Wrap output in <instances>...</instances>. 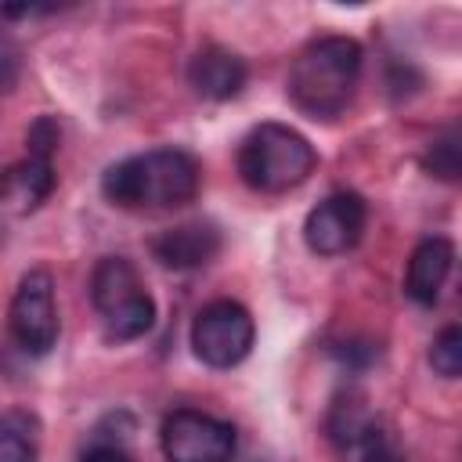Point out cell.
I'll return each mask as SVG.
<instances>
[{"label": "cell", "mask_w": 462, "mask_h": 462, "mask_svg": "<svg viewBox=\"0 0 462 462\" xmlns=\"http://www.w3.org/2000/svg\"><path fill=\"white\" fill-rule=\"evenodd\" d=\"M159 444L166 462H231L235 458V426L195 411V408H177L162 419Z\"/></svg>", "instance_id": "ba28073f"}, {"label": "cell", "mask_w": 462, "mask_h": 462, "mask_svg": "<svg viewBox=\"0 0 462 462\" xmlns=\"http://www.w3.org/2000/svg\"><path fill=\"white\" fill-rule=\"evenodd\" d=\"M253 314L235 300L206 303L191 321V350L209 368H235L253 350Z\"/></svg>", "instance_id": "8992f818"}, {"label": "cell", "mask_w": 462, "mask_h": 462, "mask_svg": "<svg viewBox=\"0 0 462 462\" xmlns=\"http://www.w3.org/2000/svg\"><path fill=\"white\" fill-rule=\"evenodd\" d=\"M79 462H134V458H130V451L123 444H101L97 440L90 451H83Z\"/></svg>", "instance_id": "d6986e66"}, {"label": "cell", "mask_w": 462, "mask_h": 462, "mask_svg": "<svg viewBox=\"0 0 462 462\" xmlns=\"http://www.w3.org/2000/svg\"><path fill=\"white\" fill-rule=\"evenodd\" d=\"M188 83L206 101H231V97H238L245 90L249 69L227 47H202L188 65Z\"/></svg>", "instance_id": "8fae6325"}, {"label": "cell", "mask_w": 462, "mask_h": 462, "mask_svg": "<svg viewBox=\"0 0 462 462\" xmlns=\"http://www.w3.org/2000/svg\"><path fill=\"white\" fill-rule=\"evenodd\" d=\"M54 191V162L40 155H25L0 173V202L11 213L40 209Z\"/></svg>", "instance_id": "4fadbf2b"}, {"label": "cell", "mask_w": 462, "mask_h": 462, "mask_svg": "<svg viewBox=\"0 0 462 462\" xmlns=\"http://www.w3.org/2000/svg\"><path fill=\"white\" fill-rule=\"evenodd\" d=\"M101 195L119 209H173L199 195V162L180 148H152L112 162Z\"/></svg>", "instance_id": "7a4b0ae2"}, {"label": "cell", "mask_w": 462, "mask_h": 462, "mask_svg": "<svg viewBox=\"0 0 462 462\" xmlns=\"http://www.w3.org/2000/svg\"><path fill=\"white\" fill-rule=\"evenodd\" d=\"M58 137H61V130H58V123L51 119V116H40L32 126H29V134H25V155H40V159H54V152H58Z\"/></svg>", "instance_id": "e0dca14e"}, {"label": "cell", "mask_w": 462, "mask_h": 462, "mask_svg": "<svg viewBox=\"0 0 462 462\" xmlns=\"http://www.w3.org/2000/svg\"><path fill=\"white\" fill-rule=\"evenodd\" d=\"M7 328H11V339L32 357H43L54 350L61 321H58L51 271L36 267L18 282V289L11 296V310H7Z\"/></svg>", "instance_id": "52a82bcc"}, {"label": "cell", "mask_w": 462, "mask_h": 462, "mask_svg": "<svg viewBox=\"0 0 462 462\" xmlns=\"http://www.w3.org/2000/svg\"><path fill=\"white\" fill-rule=\"evenodd\" d=\"M152 253L162 267H173V271L206 267L220 253V231L209 220H188V224L159 231L152 238Z\"/></svg>", "instance_id": "30bf717a"}, {"label": "cell", "mask_w": 462, "mask_h": 462, "mask_svg": "<svg viewBox=\"0 0 462 462\" xmlns=\"http://www.w3.org/2000/svg\"><path fill=\"white\" fill-rule=\"evenodd\" d=\"M18 76H22V47L7 29H0V94L14 90Z\"/></svg>", "instance_id": "ac0fdd59"}, {"label": "cell", "mask_w": 462, "mask_h": 462, "mask_svg": "<svg viewBox=\"0 0 462 462\" xmlns=\"http://www.w3.org/2000/svg\"><path fill=\"white\" fill-rule=\"evenodd\" d=\"M328 440L339 462H408L397 433L368 408L361 393L336 397L328 411Z\"/></svg>", "instance_id": "5b68a950"}, {"label": "cell", "mask_w": 462, "mask_h": 462, "mask_svg": "<svg viewBox=\"0 0 462 462\" xmlns=\"http://www.w3.org/2000/svg\"><path fill=\"white\" fill-rule=\"evenodd\" d=\"M451 267H455V245H451L444 235L422 238V242L411 249L408 274H404V292H408L419 307H433V303L440 300V289H444Z\"/></svg>", "instance_id": "7c38bea8"}, {"label": "cell", "mask_w": 462, "mask_h": 462, "mask_svg": "<svg viewBox=\"0 0 462 462\" xmlns=\"http://www.w3.org/2000/svg\"><path fill=\"white\" fill-rule=\"evenodd\" d=\"M0 462H36V419L29 411H0Z\"/></svg>", "instance_id": "5bb4252c"}, {"label": "cell", "mask_w": 462, "mask_h": 462, "mask_svg": "<svg viewBox=\"0 0 462 462\" xmlns=\"http://www.w3.org/2000/svg\"><path fill=\"white\" fill-rule=\"evenodd\" d=\"M430 365H433L437 375L458 379V372H462V328L458 325L440 328V336L430 346Z\"/></svg>", "instance_id": "2e32d148"}, {"label": "cell", "mask_w": 462, "mask_h": 462, "mask_svg": "<svg viewBox=\"0 0 462 462\" xmlns=\"http://www.w3.org/2000/svg\"><path fill=\"white\" fill-rule=\"evenodd\" d=\"M365 51L354 36H321L307 43L289 69V97L310 119H336L357 94Z\"/></svg>", "instance_id": "6da1fadb"}, {"label": "cell", "mask_w": 462, "mask_h": 462, "mask_svg": "<svg viewBox=\"0 0 462 462\" xmlns=\"http://www.w3.org/2000/svg\"><path fill=\"white\" fill-rule=\"evenodd\" d=\"M365 224H368V202L357 191H336L307 213L303 242L314 256H343L361 242Z\"/></svg>", "instance_id": "9c48e42d"}, {"label": "cell", "mask_w": 462, "mask_h": 462, "mask_svg": "<svg viewBox=\"0 0 462 462\" xmlns=\"http://www.w3.org/2000/svg\"><path fill=\"white\" fill-rule=\"evenodd\" d=\"M90 300L101 314L108 339H141L155 325V300L148 296L137 267L126 256L97 260L90 274Z\"/></svg>", "instance_id": "277c9868"}, {"label": "cell", "mask_w": 462, "mask_h": 462, "mask_svg": "<svg viewBox=\"0 0 462 462\" xmlns=\"http://www.w3.org/2000/svg\"><path fill=\"white\" fill-rule=\"evenodd\" d=\"M422 166H426L433 177H440V180H458V173H462V148H458V134H455V130H448V134L433 137V141H430V148H426V155H422Z\"/></svg>", "instance_id": "9a60e30c"}, {"label": "cell", "mask_w": 462, "mask_h": 462, "mask_svg": "<svg viewBox=\"0 0 462 462\" xmlns=\"http://www.w3.org/2000/svg\"><path fill=\"white\" fill-rule=\"evenodd\" d=\"M314 166V144L285 123H260L238 144V177L260 195H285L300 188Z\"/></svg>", "instance_id": "3957f363"}]
</instances>
